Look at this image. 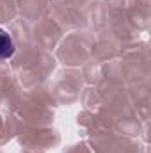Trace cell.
Wrapping results in <instances>:
<instances>
[{
	"label": "cell",
	"mask_w": 151,
	"mask_h": 153,
	"mask_svg": "<svg viewBox=\"0 0 151 153\" xmlns=\"http://www.w3.org/2000/svg\"><path fill=\"white\" fill-rule=\"evenodd\" d=\"M14 52H16V45H14L13 36L0 27V61L11 59L14 55Z\"/></svg>",
	"instance_id": "cell-1"
}]
</instances>
